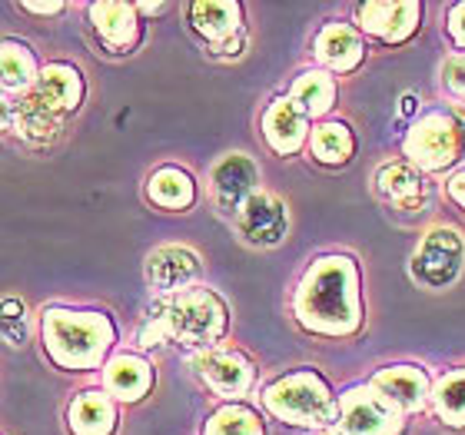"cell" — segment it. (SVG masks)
<instances>
[{
  "instance_id": "obj_1",
  "label": "cell",
  "mask_w": 465,
  "mask_h": 435,
  "mask_svg": "<svg viewBox=\"0 0 465 435\" xmlns=\"http://www.w3.org/2000/svg\"><path fill=\"white\" fill-rule=\"evenodd\" d=\"M296 320L310 332L322 336H349L362 322V300H359V272L349 256H326L316 260L296 290Z\"/></svg>"
},
{
  "instance_id": "obj_2",
  "label": "cell",
  "mask_w": 465,
  "mask_h": 435,
  "mask_svg": "<svg viewBox=\"0 0 465 435\" xmlns=\"http://www.w3.org/2000/svg\"><path fill=\"white\" fill-rule=\"evenodd\" d=\"M226 332V306L210 290L176 292L173 300L156 306L140 329L143 346L183 342V346H213Z\"/></svg>"
},
{
  "instance_id": "obj_3",
  "label": "cell",
  "mask_w": 465,
  "mask_h": 435,
  "mask_svg": "<svg viewBox=\"0 0 465 435\" xmlns=\"http://www.w3.org/2000/svg\"><path fill=\"white\" fill-rule=\"evenodd\" d=\"M44 346L60 369H97L114 346V326L104 312H44Z\"/></svg>"
},
{
  "instance_id": "obj_4",
  "label": "cell",
  "mask_w": 465,
  "mask_h": 435,
  "mask_svg": "<svg viewBox=\"0 0 465 435\" xmlns=\"http://www.w3.org/2000/svg\"><path fill=\"white\" fill-rule=\"evenodd\" d=\"M262 406L272 416L292 426H326L336 419V399H332L326 379L316 372H292V376L276 379L266 392H262Z\"/></svg>"
},
{
  "instance_id": "obj_5",
  "label": "cell",
  "mask_w": 465,
  "mask_h": 435,
  "mask_svg": "<svg viewBox=\"0 0 465 435\" xmlns=\"http://www.w3.org/2000/svg\"><path fill=\"white\" fill-rule=\"evenodd\" d=\"M462 153V126L449 110H429L406 136V156L419 170H446Z\"/></svg>"
},
{
  "instance_id": "obj_6",
  "label": "cell",
  "mask_w": 465,
  "mask_h": 435,
  "mask_svg": "<svg viewBox=\"0 0 465 435\" xmlns=\"http://www.w3.org/2000/svg\"><path fill=\"white\" fill-rule=\"evenodd\" d=\"M465 262V240L452 226L429 230L412 252V276L429 290H446L459 280Z\"/></svg>"
},
{
  "instance_id": "obj_7",
  "label": "cell",
  "mask_w": 465,
  "mask_h": 435,
  "mask_svg": "<svg viewBox=\"0 0 465 435\" xmlns=\"http://www.w3.org/2000/svg\"><path fill=\"white\" fill-rule=\"evenodd\" d=\"M402 429L399 409L372 389H352L340 399V432L342 435H396Z\"/></svg>"
},
{
  "instance_id": "obj_8",
  "label": "cell",
  "mask_w": 465,
  "mask_h": 435,
  "mask_svg": "<svg viewBox=\"0 0 465 435\" xmlns=\"http://www.w3.org/2000/svg\"><path fill=\"white\" fill-rule=\"evenodd\" d=\"M236 230L252 246H276L290 230L286 203L272 193H252L240 213H236Z\"/></svg>"
},
{
  "instance_id": "obj_9",
  "label": "cell",
  "mask_w": 465,
  "mask_h": 435,
  "mask_svg": "<svg viewBox=\"0 0 465 435\" xmlns=\"http://www.w3.org/2000/svg\"><path fill=\"white\" fill-rule=\"evenodd\" d=\"M419 20H422V7L416 0H372L359 7V24L366 34L379 37L382 44H402L416 34Z\"/></svg>"
},
{
  "instance_id": "obj_10",
  "label": "cell",
  "mask_w": 465,
  "mask_h": 435,
  "mask_svg": "<svg viewBox=\"0 0 465 435\" xmlns=\"http://www.w3.org/2000/svg\"><path fill=\"white\" fill-rule=\"evenodd\" d=\"M256 180H260V170L246 153H226L220 163L213 166V200L223 213L236 216L246 206L252 193H256Z\"/></svg>"
},
{
  "instance_id": "obj_11",
  "label": "cell",
  "mask_w": 465,
  "mask_h": 435,
  "mask_svg": "<svg viewBox=\"0 0 465 435\" xmlns=\"http://www.w3.org/2000/svg\"><path fill=\"white\" fill-rule=\"evenodd\" d=\"M193 369L216 396H242L252 382V362L236 349H206L193 359Z\"/></svg>"
},
{
  "instance_id": "obj_12",
  "label": "cell",
  "mask_w": 465,
  "mask_h": 435,
  "mask_svg": "<svg viewBox=\"0 0 465 435\" xmlns=\"http://www.w3.org/2000/svg\"><path fill=\"white\" fill-rule=\"evenodd\" d=\"M200 280V256L190 246H160L146 256V282L156 292H186Z\"/></svg>"
},
{
  "instance_id": "obj_13",
  "label": "cell",
  "mask_w": 465,
  "mask_h": 435,
  "mask_svg": "<svg viewBox=\"0 0 465 435\" xmlns=\"http://www.w3.org/2000/svg\"><path fill=\"white\" fill-rule=\"evenodd\" d=\"M369 389L379 392L399 412H416V409L426 406L429 399V376L416 366H389L379 369Z\"/></svg>"
},
{
  "instance_id": "obj_14",
  "label": "cell",
  "mask_w": 465,
  "mask_h": 435,
  "mask_svg": "<svg viewBox=\"0 0 465 435\" xmlns=\"http://www.w3.org/2000/svg\"><path fill=\"white\" fill-rule=\"evenodd\" d=\"M30 97L44 104L54 116H67L84 100V77L70 64H47V67L40 70V80L37 87L30 90Z\"/></svg>"
},
{
  "instance_id": "obj_15",
  "label": "cell",
  "mask_w": 465,
  "mask_h": 435,
  "mask_svg": "<svg viewBox=\"0 0 465 435\" xmlns=\"http://www.w3.org/2000/svg\"><path fill=\"white\" fill-rule=\"evenodd\" d=\"M90 20L97 37L107 44L114 54H126L140 40V20H136V4H120V0H104L90 7Z\"/></svg>"
},
{
  "instance_id": "obj_16",
  "label": "cell",
  "mask_w": 465,
  "mask_h": 435,
  "mask_svg": "<svg viewBox=\"0 0 465 435\" xmlns=\"http://www.w3.org/2000/svg\"><path fill=\"white\" fill-rule=\"evenodd\" d=\"M376 190L386 203L399 206V210H422L429 203V183L422 180L419 170L409 163H386L379 166L376 173Z\"/></svg>"
},
{
  "instance_id": "obj_17",
  "label": "cell",
  "mask_w": 465,
  "mask_h": 435,
  "mask_svg": "<svg viewBox=\"0 0 465 435\" xmlns=\"http://www.w3.org/2000/svg\"><path fill=\"white\" fill-rule=\"evenodd\" d=\"M262 136L276 153H296L306 143V114L292 100H276L262 116Z\"/></svg>"
},
{
  "instance_id": "obj_18",
  "label": "cell",
  "mask_w": 465,
  "mask_h": 435,
  "mask_svg": "<svg viewBox=\"0 0 465 435\" xmlns=\"http://www.w3.org/2000/svg\"><path fill=\"white\" fill-rule=\"evenodd\" d=\"M104 386H107L110 396L124 399V402H136V399H143L153 386V369L150 362L140 356H116L107 369H104Z\"/></svg>"
},
{
  "instance_id": "obj_19",
  "label": "cell",
  "mask_w": 465,
  "mask_h": 435,
  "mask_svg": "<svg viewBox=\"0 0 465 435\" xmlns=\"http://www.w3.org/2000/svg\"><path fill=\"white\" fill-rule=\"evenodd\" d=\"M362 54H366L362 50V37L352 27H346V24H330L316 37V57L330 70H336V74L356 70L362 64Z\"/></svg>"
},
{
  "instance_id": "obj_20",
  "label": "cell",
  "mask_w": 465,
  "mask_h": 435,
  "mask_svg": "<svg viewBox=\"0 0 465 435\" xmlns=\"http://www.w3.org/2000/svg\"><path fill=\"white\" fill-rule=\"evenodd\" d=\"M240 14H242L240 4H232V0H206V4H193V7H190L193 30L203 34L213 47L232 40L236 34H242Z\"/></svg>"
},
{
  "instance_id": "obj_21",
  "label": "cell",
  "mask_w": 465,
  "mask_h": 435,
  "mask_svg": "<svg viewBox=\"0 0 465 435\" xmlns=\"http://www.w3.org/2000/svg\"><path fill=\"white\" fill-rule=\"evenodd\" d=\"M67 419L74 435H114L116 406L110 392H84V396L74 399Z\"/></svg>"
},
{
  "instance_id": "obj_22",
  "label": "cell",
  "mask_w": 465,
  "mask_h": 435,
  "mask_svg": "<svg viewBox=\"0 0 465 435\" xmlns=\"http://www.w3.org/2000/svg\"><path fill=\"white\" fill-rule=\"evenodd\" d=\"M7 126L17 130L27 143H50L60 130V116L50 114L44 104L30 97H20V104H7Z\"/></svg>"
},
{
  "instance_id": "obj_23",
  "label": "cell",
  "mask_w": 465,
  "mask_h": 435,
  "mask_svg": "<svg viewBox=\"0 0 465 435\" xmlns=\"http://www.w3.org/2000/svg\"><path fill=\"white\" fill-rule=\"evenodd\" d=\"M150 200L156 206H163V210H186V206H193L196 200V186H193V176L180 170V166H163V170H156L150 176Z\"/></svg>"
},
{
  "instance_id": "obj_24",
  "label": "cell",
  "mask_w": 465,
  "mask_h": 435,
  "mask_svg": "<svg viewBox=\"0 0 465 435\" xmlns=\"http://www.w3.org/2000/svg\"><path fill=\"white\" fill-rule=\"evenodd\" d=\"M290 100L302 110L306 116H322L336 100V80L326 70H306L296 84H292Z\"/></svg>"
},
{
  "instance_id": "obj_25",
  "label": "cell",
  "mask_w": 465,
  "mask_h": 435,
  "mask_svg": "<svg viewBox=\"0 0 465 435\" xmlns=\"http://www.w3.org/2000/svg\"><path fill=\"white\" fill-rule=\"evenodd\" d=\"M0 70H4V90L10 94H30L37 87V64L24 44L17 40H4V54H0Z\"/></svg>"
},
{
  "instance_id": "obj_26",
  "label": "cell",
  "mask_w": 465,
  "mask_h": 435,
  "mask_svg": "<svg viewBox=\"0 0 465 435\" xmlns=\"http://www.w3.org/2000/svg\"><path fill=\"white\" fill-rule=\"evenodd\" d=\"M352 150H356V140H352L346 124H322L312 130V156L320 163H330V166L349 163Z\"/></svg>"
},
{
  "instance_id": "obj_27",
  "label": "cell",
  "mask_w": 465,
  "mask_h": 435,
  "mask_svg": "<svg viewBox=\"0 0 465 435\" xmlns=\"http://www.w3.org/2000/svg\"><path fill=\"white\" fill-rule=\"evenodd\" d=\"M432 406L446 426H465V369L449 372L436 389H432Z\"/></svg>"
},
{
  "instance_id": "obj_28",
  "label": "cell",
  "mask_w": 465,
  "mask_h": 435,
  "mask_svg": "<svg viewBox=\"0 0 465 435\" xmlns=\"http://www.w3.org/2000/svg\"><path fill=\"white\" fill-rule=\"evenodd\" d=\"M203 435H262V422L250 406L230 402L206 419Z\"/></svg>"
},
{
  "instance_id": "obj_29",
  "label": "cell",
  "mask_w": 465,
  "mask_h": 435,
  "mask_svg": "<svg viewBox=\"0 0 465 435\" xmlns=\"http://www.w3.org/2000/svg\"><path fill=\"white\" fill-rule=\"evenodd\" d=\"M30 336V322H27V306L14 296L4 300V339L10 346H24Z\"/></svg>"
},
{
  "instance_id": "obj_30",
  "label": "cell",
  "mask_w": 465,
  "mask_h": 435,
  "mask_svg": "<svg viewBox=\"0 0 465 435\" xmlns=\"http://www.w3.org/2000/svg\"><path fill=\"white\" fill-rule=\"evenodd\" d=\"M442 84H446V90L459 100V104H465V54L446 60V67H442Z\"/></svg>"
},
{
  "instance_id": "obj_31",
  "label": "cell",
  "mask_w": 465,
  "mask_h": 435,
  "mask_svg": "<svg viewBox=\"0 0 465 435\" xmlns=\"http://www.w3.org/2000/svg\"><path fill=\"white\" fill-rule=\"evenodd\" d=\"M449 34H452V40L465 50V4L452 7V14H449Z\"/></svg>"
},
{
  "instance_id": "obj_32",
  "label": "cell",
  "mask_w": 465,
  "mask_h": 435,
  "mask_svg": "<svg viewBox=\"0 0 465 435\" xmlns=\"http://www.w3.org/2000/svg\"><path fill=\"white\" fill-rule=\"evenodd\" d=\"M449 196H452V200L465 210V173H459V176L449 180Z\"/></svg>"
},
{
  "instance_id": "obj_33",
  "label": "cell",
  "mask_w": 465,
  "mask_h": 435,
  "mask_svg": "<svg viewBox=\"0 0 465 435\" xmlns=\"http://www.w3.org/2000/svg\"><path fill=\"white\" fill-rule=\"evenodd\" d=\"M24 10H30V14H57V10H64V4L60 0H50V4H24Z\"/></svg>"
},
{
  "instance_id": "obj_34",
  "label": "cell",
  "mask_w": 465,
  "mask_h": 435,
  "mask_svg": "<svg viewBox=\"0 0 465 435\" xmlns=\"http://www.w3.org/2000/svg\"><path fill=\"white\" fill-rule=\"evenodd\" d=\"M163 4H136V14H160Z\"/></svg>"
},
{
  "instance_id": "obj_35",
  "label": "cell",
  "mask_w": 465,
  "mask_h": 435,
  "mask_svg": "<svg viewBox=\"0 0 465 435\" xmlns=\"http://www.w3.org/2000/svg\"><path fill=\"white\" fill-rule=\"evenodd\" d=\"M412 110H416V97H402V114H412Z\"/></svg>"
},
{
  "instance_id": "obj_36",
  "label": "cell",
  "mask_w": 465,
  "mask_h": 435,
  "mask_svg": "<svg viewBox=\"0 0 465 435\" xmlns=\"http://www.w3.org/2000/svg\"><path fill=\"white\" fill-rule=\"evenodd\" d=\"M320 435H342V432H336V429H326V432H320Z\"/></svg>"
}]
</instances>
